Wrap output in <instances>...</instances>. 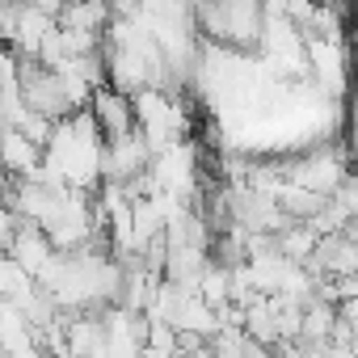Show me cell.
I'll use <instances>...</instances> for the list:
<instances>
[{"label":"cell","mask_w":358,"mask_h":358,"mask_svg":"<svg viewBox=\"0 0 358 358\" xmlns=\"http://www.w3.org/2000/svg\"><path fill=\"white\" fill-rule=\"evenodd\" d=\"M89 110H93V118H97V127H101V135H106V139H122V135L139 131L135 97H131V93H122V89H114V85H101V89L93 93Z\"/></svg>","instance_id":"1"},{"label":"cell","mask_w":358,"mask_h":358,"mask_svg":"<svg viewBox=\"0 0 358 358\" xmlns=\"http://www.w3.org/2000/svg\"><path fill=\"white\" fill-rule=\"evenodd\" d=\"M26 5H34V9H43V13H51V17H64L68 0H26Z\"/></svg>","instance_id":"2"}]
</instances>
